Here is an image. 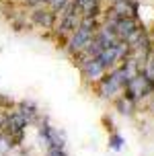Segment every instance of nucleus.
<instances>
[{
  "instance_id": "4",
  "label": "nucleus",
  "mask_w": 154,
  "mask_h": 156,
  "mask_svg": "<svg viewBox=\"0 0 154 156\" xmlns=\"http://www.w3.org/2000/svg\"><path fill=\"white\" fill-rule=\"evenodd\" d=\"M127 88H130V97H140V94H146L150 90V82L148 76H136L127 80Z\"/></svg>"
},
{
  "instance_id": "11",
  "label": "nucleus",
  "mask_w": 154,
  "mask_h": 156,
  "mask_svg": "<svg viewBox=\"0 0 154 156\" xmlns=\"http://www.w3.org/2000/svg\"><path fill=\"white\" fill-rule=\"evenodd\" d=\"M43 2H47V4L54 8V10H62V8H64V4H66L68 0H43Z\"/></svg>"
},
{
  "instance_id": "10",
  "label": "nucleus",
  "mask_w": 154,
  "mask_h": 156,
  "mask_svg": "<svg viewBox=\"0 0 154 156\" xmlns=\"http://www.w3.org/2000/svg\"><path fill=\"white\" fill-rule=\"evenodd\" d=\"M13 148V138L6 136L4 132H0V156H6Z\"/></svg>"
},
{
  "instance_id": "7",
  "label": "nucleus",
  "mask_w": 154,
  "mask_h": 156,
  "mask_svg": "<svg viewBox=\"0 0 154 156\" xmlns=\"http://www.w3.org/2000/svg\"><path fill=\"white\" fill-rule=\"evenodd\" d=\"M33 21L41 27H52L54 25V12H47V10H35L33 12Z\"/></svg>"
},
{
  "instance_id": "1",
  "label": "nucleus",
  "mask_w": 154,
  "mask_h": 156,
  "mask_svg": "<svg viewBox=\"0 0 154 156\" xmlns=\"http://www.w3.org/2000/svg\"><path fill=\"white\" fill-rule=\"evenodd\" d=\"M25 127H27V119H25L19 111H15V113H10V115L6 117V125H4L2 132L6 133V136H10V138H21V133H23Z\"/></svg>"
},
{
  "instance_id": "8",
  "label": "nucleus",
  "mask_w": 154,
  "mask_h": 156,
  "mask_svg": "<svg viewBox=\"0 0 154 156\" xmlns=\"http://www.w3.org/2000/svg\"><path fill=\"white\" fill-rule=\"evenodd\" d=\"M78 25H80V21L76 19V15L62 16V25H60V29H62V33H70V31H76Z\"/></svg>"
},
{
  "instance_id": "3",
  "label": "nucleus",
  "mask_w": 154,
  "mask_h": 156,
  "mask_svg": "<svg viewBox=\"0 0 154 156\" xmlns=\"http://www.w3.org/2000/svg\"><path fill=\"white\" fill-rule=\"evenodd\" d=\"M39 133L43 136V140L47 142L49 148H64V136L56 127H52V125H41Z\"/></svg>"
},
{
  "instance_id": "12",
  "label": "nucleus",
  "mask_w": 154,
  "mask_h": 156,
  "mask_svg": "<svg viewBox=\"0 0 154 156\" xmlns=\"http://www.w3.org/2000/svg\"><path fill=\"white\" fill-rule=\"evenodd\" d=\"M47 156H66L62 148H47Z\"/></svg>"
},
{
  "instance_id": "13",
  "label": "nucleus",
  "mask_w": 154,
  "mask_h": 156,
  "mask_svg": "<svg viewBox=\"0 0 154 156\" xmlns=\"http://www.w3.org/2000/svg\"><path fill=\"white\" fill-rule=\"evenodd\" d=\"M119 142H121L119 138H113V148H119Z\"/></svg>"
},
{
  "instance_id": "6",
  "label": "nucleus",
  "mask_w": 154,
  "mask_h": 156,
  "mask_svg": "<svg viewBox=\"0 0 154 156\" xmlns=\"http://www.w3.org/2000/svg\"><path fill=\"white\" fill-rule=\"evenodd\" d=\"M103 72H105V66L97 58H88L86 62H82V74L86 78H99Z\"/></svg>"
},
{
  "instance_id": "5",
  "label": "nucleus",
  "mask_w": 154,
  "mask_h": 156,
  "mask_svg": "<svg viewBox=\"0 0 154 156\" xmlns=\"http://www.w3.org/2000/svg\"><path fill=\"white\" fill-rule=\"evenodd\" d=\"M113 31H115L117 39H125V41H127V37L136 31V23L131 21L130 16H123V19H119L115 23V29H113Z\"/></svg>"
},
{
  "instance_id": "2",
  "label": "nucleus",
  "mask_w": 154,
  "mask_h": 156,
  "mask_svg": "<svg viewBox=\"0 0 154 156\" xmlns=\"http://www.w3.org/2000/svg\"><path fill=\"white\" fill-rule=\"evenodd\" d=\"M92 39V33L91 31H84V29H80L78 27L76 31H74V35H72V39H70V51H82V49H86V45L91 43Z\"/></svg>"
},
{
  "instance_id": "9",
  "label": "nucleus",
  "mask_w": 154,
  "mask_h": 156,
  "mask_svg": "<svg viewBox=\"0 0 154 156\" xmlns=\"http://www.w3.org/2000/svg\"><path fill=\"white\" fill-rule=\"evenodd\" d=\"M19 113H21V115H23L25 119H27V123H31V121H33V119L37 117V109H35V107H33L31 103H23V105H21V111H19Z\"/></svg>"
}]
</instances>
